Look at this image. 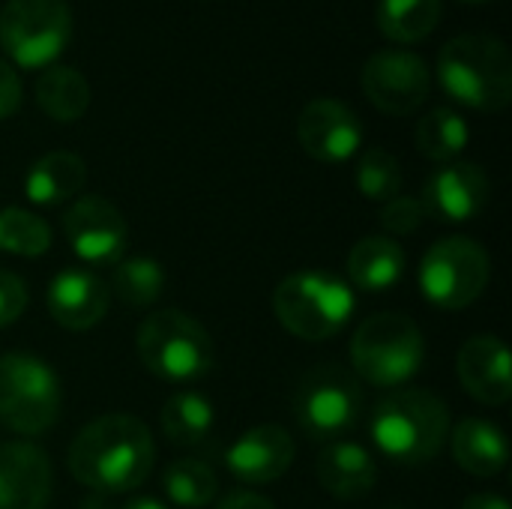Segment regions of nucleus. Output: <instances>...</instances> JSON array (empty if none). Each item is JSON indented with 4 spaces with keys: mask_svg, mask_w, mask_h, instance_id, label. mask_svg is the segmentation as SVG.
Returning <instances> with one entry per match:
<instances>
[{
    "mask_svg": "<svg viewBox=\"0 0 512 509\" xmlns=\"http://www.w3.org/2000/svg\"><path fill=\"white\" fill-rule=\"evenodd\" d=\"M153 459V435L138 417L105 414L75 435L66 462L81 486L99 495H120L147 480Z\"/></svg>",
    "mask_w": 512,
    "mask_h": 509,
    "instance_id": "obj_1",
    "label": "nucleus"
},
{
    "mask_svg": "<svg viewBox=\"0 0 512 509\" xmlns=\"http://www.w3.org/2000/svg\"><path fill=\"white\" fill-rule=\"evenodd\" d=\"M369 432L378 453L390 462L426 465L450 438V408L429 390H396L375 405Z\"/></svg>",
    "mask_w": 512,
    "mask_h": 509,
    "instance_id": "obj_2",
    "label": "nucleus"
},
{
    "mask_svg": "<svg viewBox=\"0 0 512 509\" xmlns=\"http://www.w3.org/2000/svg\"><path fill=\"white\" fill-rule=\"evenodd\" d=\"M441 87L474 111H504L512 99L510 48L498 36L462 33L438 54Z\"/></svg>",
    "mask_w": 512,
    "mask_h": 509,
    "instance_id": "obj_3",
    "label": "nucleus"
},
{
    "mask_svg": "<svg viewBox=\"0 0 512 509\" xmlns=\"http://www.w3.org/2000/svg\"><path fill=\"white\" fill-rule=\"evenodd\" d=\"M357 309L354 288L327 270H300L273 291V312L279 324L306 342H327L345 330Z\"/></svg>",
    "mask_w": 512,
    "mask_h": 509,
    "instance_id": "obj_4",
    "label": "nucleus"
},
{
    "mask_svg": "<svg viewBox=\"0 0 512 509\" xmlns=\"http://www.w3.org/2000/svg\"><path fill=\"white\" fill-rule=\"evenodd\" d=\"M426 360L420 327L399 312H378L366 318L351 339L354 375L372 387L393 390L408 384Z\"/></svg>",
    "mask_w": 512,
    "mask_h": 509,
    "instance_id": "obj_5",
    "label": "nucleus"
},
{
    "mask_svg": "<svg viewBox=\"0 0 512 509\" xmlns=\"http://www.w3.org/2000/svg\"><path fill=\"white\" fill-rule=\"evenodd\" d=\"M138 357L168 384H195L213 369V339L186 312L165 309L138 327Z\"/></svg>",
    "mask_w": 512,
    "mask_h": 509,
    "instance_id": "obj_6",
    "label": "nucleus"
},
{
    "mask_svg": "<svg viewBox=\"0 0 512 509\" xmlns=\"http://www.w3.org/2000/svg\"><path fill=\"white\" fill-rule=\"evenodd\" d=\"M60 417V378L33 354L0 357V426L18 435H45Z\"/></svg>",
    "mask_w": 512,
    "mask_h": 509,
    "instance_id": "obj_7",
    "label": "nucleus"
},
{
    "mask_svg": "<svg viewBox=\"0 0 512 509\" xmlns=\"http://www.w3.org/2000/svg\"><path fill=\"white\" fill-rule=\"evenodd\" d=\"M294 417L306 438L339 441L363 417V381L345 366H318L297 384Z\"/></svg>",
    "mask_w": 512,
    "mask_h": 509,
    "instance_id": "obj_8",
    "label": "nucleus"
},
{
    "mask_svg": "<svg viewBox=\"0 0 512 509\" xmlns=\"http://www.w3.org/2000/svg\"><path fill=\"white\" fill-rule=\"evenodd\" d=\"M492 276L489 252L471 237L438 240L420 264L423 297L447 312L465 309L480 300Z\"/></svg>",
    "mask_w": 512,
    "mask_h": 509,
    "instance_id": "obj_9",
    "label": "nucleus"
},
{
    "mask_svg": "<svg viewBox=\"0 0 512 509\" xmlns=\"http://www.w3.org/2000/svg\"><path fill=\"white\" fill-rule=\"evenodd\" d=\"M72 36L66 0H6L0 9V45L18 66L54 63Z\"/></svg>",
    "mask_w": 512,
    "mask_h": 509,
    "instance_id": "obj_10",
    "label": "nucleus"
},
{
    "mask_svg": "<svg viewBox=\"0 0 512 509\" xmlns=\"http://www.w3.org/2000/svg\"><path fill=\"white\" fill-rule=\"evenodd\" d=\"M432 87L429 66L420 54L402 48L375 51L363 66V90L375 108L384 114H414Z\"/></svg>",
    "mask_w": 512,
    "mask_h": 509,
    "instance_id": "obj_11",
    "label": "nucleus"
},
{
    "mask_svg": "<svg viewBox=\"0 0 512 509\" xmlns=\"http://www.w3.org/2000/svg\"><path fill=\"white\" fill-rule=\"evenodd\" d=\"M63 231H66L69 249L90 267L117 264L129 240L123 213L99 195L78 198L63 216Z\"/></svg>",
    "mask_w": 512,
    "mask_h": 509,
    "instance_id": "obj_12",
    "label": "nucleus"
},
{
    "mask_svg": "<svg viewBox=\"0 0 512 509\" xmlns=\"http://www.w3.org/2000/svg\"><path fill=\"white\" fill-rule=\"evenodd\" d=\"M489 195H492V186H489L486 171L474 162L456 159V162L441 165L429 177L420 204L426 216L441 219L447 225H462V222L477 219L486 210Z\"/></svg>",
    "mask_w": 512,
    "mask_h": 509,
    "instance_id": "obj_13",
    "label": "nucleus"
},
{
    "mask_svg": "<svg viewBox=\"0 0 512 509\" xmlns=\"http://www.w3.org/2000/svg\"><path fill=\"white\" fill-rule=\"evenodd\" d=\"M297 141L318 162H345L363 144V123L339 99H312L297 117Z\"/></svg>",
    "mask_w": 512,
    "mask_h": 509,
    "instance_id": "obj_14",
    "label": "nucleus"
},
{
    "mask_svg": "<svg viewBox=\"0 0 512 509\" xmlns=\"http://www.w3.org/2000/svg\"><path fill=\"white\" fill-rule=\"evenodd\" d=\"M456 375L465 393L480 405L501 408L510 402V351L498 336L492 333L471 336L456 354Z\"/></svg>",
    "mask_w": 512,
    "mask_h": 509,
    "instance_id": "obj_15",
    "label": "nucleus"
},
{
    "mask_svg": "<svg viewBox=\"0 0 512 509\" xmlns=\"http://www.w3.org/2000/svg\"><path fill=\"white\" fill-rule=\"evenodd\" d=\"M294 462V438L288 435V429L267 423V426H255L249 432H243L228 450H225V465L228 471L243 480V483H255V486H267L273 480H279Z\"/></svg>",
    "mask_w": 512,
    "mask_h": 509,
    "instance_id": "obj_16",
    "label": "nucleus"
},
{
    "mask_svg": "<svg viewBox=\"0 0 512 509\" xmlns=\"http://www.w3.org/2000/svg\"><path fill=\"white\" fill-rule=\"evenodd\" d=\"M51 498V462L36 444H0V509H45Z\"/></svg>",
    "mask_w": 512,
    "mask_h": 509,
    "instance_id": "obj_17",
    "label": "nucleus"
},
{
    "mask_svg": "<svg viewBox=\"0 0 512 509\" xmlns=\"http://www.w3.org/2000/svg\"><path fill=\"white\" fill-rule=\"evenodd\" d=\"M111 291L84 267H66L48 282V312L63 330H90L108 312Z\"/></svg>",
    "mask_w": 512,
    "mask_h": 509,
    "instance_id": "obj_18",
    "label": "nucleus"
},
{
    "mask_svg": "<svg viewBox=\"0 0 512 509\" xmlns=\"http://www.w3.org/2000/svg\"><path fill=\"white\" fill-rule=\"evenodd\" d=\"M318 483L339 501H360L375 489L378 465L375 456L354 441H333L315 465Z\"/></svg>",
    "mask_w": 512,
    "mask_h": 509,
    "instance_id": "obj_19",
    "label": "nucleus"
},
{
    "mask_svg": "<svg viewBox=\"0 0 512 509\" xmlns=\"http://www.w3.org/2000/svg\"><path fill=\"white\" fill-rule=\"evenodd\" d=\"M450 450L456 465L474 477H495L510 462L507 435L495 423L480 417H468L450 432Z\"/></svg>",
    "mask_w": 512,
    "mask_h": 509,
    "instance_id": "obj_20",
    "label": "nucleus"
},
{
    "mask_svg": "<svg viewBox=\"0 0 512 509\" xmlns=\"http://www.w3.org/2000/svg\"><path fill=\"white\" fill-rule=\"evenodd\" d=\"M87 180V165L72 150H51L39 156L27 177H24V195L39 207H57L81 192Z\"/></svg>",
    "mask_w": 512,
    "mask_h": 509,
    "instance_id": "obj_21",
    "label": "nucleus"
},
{
    "mask_svg": "<svg viewBox=\"0 0 512 509\" xmlns=\"http://www.w3.org/2000/svg\"><path fill=\"white\" fill-rule=\"evenodd\" d=\"M348 276L360 291L384 294L405 276V252L393 237H363L348 255Z\"/></svg>",
    "mask_w": 512,
    "mask_h": 509,
    "instance_id": "obj_22",
    "label": "nucleus"
},
{
    "mask_svg": "<svg viewBox=\"0 0 512 509\" xmlns=\"http://www.w3.org/2000/svg\"><path fill=\"white\" fill-rule=\"evenodd\" d=\"M36 102L51 120L72 123L90 108V84L78 69L54 63L36 81Z\"/></svg>",
    "mask_w": 512,
    "mask_h": 509,
    "instance_id": "obj_23",
    "label": "nucleus"
},
{
    "mask_svg": "<svg viewBox=\"0 0 512 509\" xmlns=\"http://www.w3.org/2000/svg\"><path fill=\"white\" fill-rule=\"evenodd\" d=\"M417 150L432 159V162H456L459 153L468 147L471 141V129H468V120L450 108V105H438L432 111H426L417 123Z\"/></svg>",
    "mask_w": 512,
    "mask_h": 509,
    "instance_id": "obj_24",
    "label": "nucleus"
},
{
    "mask_svg": "<svg viewBox=\"0 0 512 509\" xmlns=\"http://www.w3.org/2000/svg\"><path fill=\"white\" fill-rule=\"evenodd\" d=\"M159 420H162V432L168 435L171 444L195 447V444H201L213 432L216 411H213L207 396H201L195 390H177L165 402Z\"/></svg>",
    "mask_w": 512,
    "mask_h": 509,
    "instance_id": "obj_25",
    "label": "nucleus"
},
{
    "mask_svg": "<svg viewBox=\"0 0 512 509\" xmlns=\"http://www.w3.org/2000/svg\"><path fill=\"white\" fill-rule=\"evenodd\" d=\"M441 12V0H381L378 27L396 42H420L438 27Z\"/></svg>",
    "mask_w": 512,
    "mask_h": 509,
    "instance_id": "obj_26",
    "label": "nucleus"
},
{
    "mask_svg": "<svg viewBox=\"0 0 512 509\" xmlns=\"http://www.w3.org/2000/svg\"><path fill=\"white\" fill-rule=\"evenodd\" d=\"M165 495L174 507L201 509L210 507L219 492V480L213 468L201 459H177L165 471Z\"/></svg>",
    "mask_w": 512,
    "mask_h": 509,
    "instance_id": "obj_27",
    "label": "nucleus"
},
{
    "mask_svg": "<svg viewBox=\"0 0 512 509\" xmlns=\"http://www.w3.org/2000/svg\"><path fill=\"white\" fill-rule=\"evenodd\" d=\"M111 288L120 297V303L144 309L153 306L165 288V270L159 261L135 255V258H123L114 264V276H111Z\"/></svg>",
    "mask_w": 512,
    "mask_h": 509,
    "instance_id": "obj_28",
    "label": "nucleus"
},
{
    "mask_svg": "<svg viewBox=\"0 0 512 509\" xmlns=\"http://www.w3.org/2000/svg\"><path fill=\"white\" fill-rule=\"evenodd\" d=\"M51 249V228L30 210L3 207L0 210V252L18 258H39Z\"/></svg>",
    "mask_w": 512,
    "mask_h": 509,
    "instance_id": "obj_29",
    "label": "nucleus"
},
{
    "mask_svg": "<svg viewBox=\"0 0 512 509\" xmlns=\"http://www.w3.org/2000/svg\"><path fill=\"white\" fill-rule=\"evenodd\" d=\"M357 189L369 201H390L402 189V165L399 159L384 147H369L360 156L357 165Z\"/></svg>",
    "mask_w": 512,
    "mask_h": 509,
    "instance_id": "obj_30",
    "label": "nucleus"
},
{
    "mask_svg": "<svg viewBox=\"0 0 512 509\" xmlns=\"http://www.w3.org/2000/svg\"><path fill=\"white\" fill-rule=\"evenodd\" d=\"M426 219V210L420 204V198H411V195H396L384 204L381 210V228L390 231V234H414Z\"/></svg>",
    "mask_w": 512,
    "mask_h": 509,
    "instance_id": "obj_31",
    "label": "nucleus"
},
{
    "mask_svg": "<svg viewBox=\"0 0 512 509\" xmlns=\"http://www.w3.org/2000/svg\"><path fill=\"white\" fill-rule=\"evenodd\" d=\"M27 309V285L21 276L0 270V330L15 324Z\"/></svg>",
    "mask_w": 512,
    "mask_h": 509,
    "instance_id": "obj_32",
    "label": "nucleus"
},
{
    "mask_svg": "<svg viewBox=\"0 0 512 509\" xmlns=\"http://www.w3.org/2000/svg\"><path fill=\"white\" fill-rule=\"evenodd\" d=\"M18 105H21V78L6 60H0V120L12 117Z\"/></svg>",
    "mask_w": 512,
    "mask_h": 509,
    "instance_id": "obj_33",
    "label": "nucleus"
},
{
    "mask_svg": "<svg viewBox=\"0 0 512 509\" xmlns=\"http://www.w3.org/2000/svg\"><path fill=\"white\" fill-rule=\"evenodd\" d=\"M216 509H276L273 501H267L264 495H255V492H231V495H225Z\"/></svg>",
    "mask_w": 512,
    "mask_h": 509,
    "instance_id": "obj_34",
    "label": "nucleus"
},
{
    "mask_svg": "<svg viewBox=\"0 0 512 509\" xmlns=\"http://www.w3.org/2000/svg\"><path fill=\"white\" fill-rule=\"evenodd\" d=\"M462 509H510V504L501 495H471L465 498Z\"/></svg>",
    "mask_w": 512,
    "mask_h": 509,
    "instance_id": "obj_35",
    "label": "nucleus"
},
{
    "mask_svg": "<svg viewBox=\"0 0 512 509\" xmlns=\"http://www.w3.org/2000/svg\"><path fill=\"white\" fill-rule=\"evenodd\" d=\"M123 509H171L165 507L162 501H156V498H135V501H129Z\"/></svg>",
    "mask_w": 512,
    "mask_h": 509,
    "instance_id": "obj_36",
    "label": "nucleus"
},
{
    "mask_svg": "<svg viewBox=\"0 0 512 509\" xmlns=\"http://www.w3.org/2000/svg\"><path fill=\"white\" fill-rule=\"evenodd\" d=\"M78 509H111V504L105 501V495H99V492H96V495H90V498H87V501H84Z\"/></svg>",
    "mask_w": 512,
    "mask_h": 509,
    "instance_id": "obj_37",
    "label": "nucleus"
},
{
    "mask_svg": "<svg viewBox=\"0 0 512 509\" xmlns=\"http://www.w3.org/2000/svg\"><path fill=\"white\" fill-rule=\"evenodd\" d=\"M471 3H477V0H471Z\"/></svg>",
    "mask_w": 512,
    "mask_h": 509,
    "instance_id": "obj_38",
    "label": "nucleus"
}]
</instances>
